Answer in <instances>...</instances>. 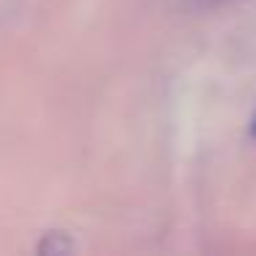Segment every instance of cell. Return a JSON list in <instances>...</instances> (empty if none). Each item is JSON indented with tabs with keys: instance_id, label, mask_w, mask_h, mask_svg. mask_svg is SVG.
I'll return each instance as SVG.
<instances>
[{
	"instance_id": "cell-1",
	"label": "cell",
	"mask_w": 256,
	"mask_h": 256,
	"mask_svg": "<svg viewBox=\"0 0 256 256\" xmlns=\"http://www.w3.org/2000/svg\"><path fill=\"white\" fill-rule=\"evenodd\" d=\"M250 135H256V118H254V124H250Z\"/></svg>"
}]
</instances>
